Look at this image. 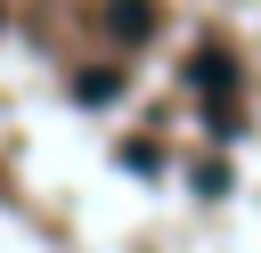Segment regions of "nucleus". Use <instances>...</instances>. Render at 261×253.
I'll return each instance as SVG.
<instances>
[{
  "mask_svg": "<svg viewBox=\"0 0 261 253\" xmlns=\"http://www.w3.org/2000/svg\"><path fill=\"white\" fill-rule=\"evenodd\" d=\"M106 24L139 41V33H155V8H147V0H114V8H106Z\"/></svg>",
  "mask_w": 261,
  "mask_h": 253,
  "instance_id": "1",
  "label": "nucleus"
}]
</instances>
